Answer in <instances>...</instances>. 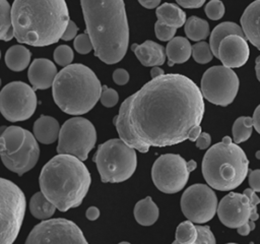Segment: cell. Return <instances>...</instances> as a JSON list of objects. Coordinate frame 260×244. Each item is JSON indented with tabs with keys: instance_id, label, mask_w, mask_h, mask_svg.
I'll use <instances>...</instances> for the list:
<instances>
[{
	"instance_id": "cell-1",
	"label": "cell",
	"mask_w": 260,
	"mask_h": 244,
	"mask_svg": "<svg viewBox=\"0 0 260 244\" xmlns=\"http://www.w3.org/2000/svg\"><path fill=\"white\" fill-rule=\"evenodd\" d=\"M128 98L129 126L148 146L162 147L183 142L203 119L201 89L183 74L170 73L151 78Z\"/></svg>"
},
{
	"instance_id": "cell-2",
	"label": "cell",
	"mask_w": 260,
	"mask_h": 244,
	"mask_svg": "<svg viewBox=\"0 0 260 244\" xmlns=\"http://www.w3.org/2000/svg\"><path fill=\"white\" fill-rule=\"evenodd\" d=\"M94 56L106 64L120 62L129 45L124 0H80Z\"/></svg>"
},
{
	"instance_id": "cell-3",
	"label": "cell",
	"mask_w": 260,
	"mask_h": 244,
	"mask_svg": "<svg viewBox=\"0 0 260 244\" xmlns=\"http://www.w3.org/2000/svg\"><path fill=\"white\" fill-rule=\"evenodd\" d=\"M11 14L14 38L34 47L58 42L70 20L65 0H14Z\"/></svg>"
},
{
	"instance_id": "cell-4",
	"label": "cell",
	"mask_w": 260,
	"mask_h": 244,
	"mask_svg": "<svg viewBox=\"0 0 260 244\" xmlns=\"http://www.w3.org/2000/svg\"><path fill=\"white\" fill-rule=\"evenodd\" d=\"M82 162L75 156L58 154L41 171V191L60 211L79 206L88 192L91 177Z\"/></svg>"
},
{
	"instance_id": "cell-5",
	"label": "cell",
	"mask_w": 260,
	"mask_h": 244,
	"mask_svg": "<svg viewBox=\"0 0 260 244\" xmlns=\"http://www.w3.org/2000/svg\"><path fill=\"white\" fill-rule=\"evenodd\" d=\"M102 87L95 73L87 66L75 63L63 67L52 85L55 104L66 114L83 115L101 98Z\"/></svg>"
},
{
	"instance_id": "cell-6",
	"label": "cell",
	"mask_w": 260,
	"mask_h": 244,
	"mask_svg": "<svg viewBox=\"0 0 260 244\" xmlns=\"http://www.w3.org/2000/svg\"><path fill=\"white\" fill-rule=\"evenodd\" d=\"M202 175L213 189L230 191L239 187L249 172V160L244 150L224 136L209 146L202 160Z\"/></svg>"
},
{
	"instance_id": "cell-7",
	"label": "cell",
	"mask_w": 260,
	"mask_h": 244,
	"mask_svg": "<svg viewBox=\"0 0 260 244\" xmlns=\"http://www.w3.org/2000/svg\"><path fill=\"white\" fill-rule=\"evenodd\" d=\"M0 155L4 166L18 176L38 163L40 147L32 133L19 126H8L0 137Z\"/></svg>"
},
{
	"instance_id": "cell-8",
	"label": "cell",
	"mask_w": 260,
	"mask_h": 244,
	"mask_svg": "<svg viewBox=\"0 0 260 244\" xmlns=\"http://www.w3.org/2000/svg\"><path fill=\"white\" fill-rule=\"evenodd\" d=\"M93 162L104 183H120L128 180L137 167L135 148L121 138H111L98 146Z\"/></svg>"
},
{
	"instance_id": "cell-9",
	"label": "cell",
	"mask_w": 260,
	"mask_h": 244,
	"mask_svg": "<svg viewBox=\"0 0 260 244\" xmlns=\"http://www.w3.org/2000/svg\"><path fill=\"white\" fill-rule=\"evenodd\" d=\"M0 243L12 244L18 236L24 214L25 196L22 190L10 180L0 179Z\"/></svg>"
},
{
	"instance_id": "cell-10",
	"label": "cell",
	"mask_w": 260,
	"mask_h": 244,
	"mask_svg": "<svg viewBox=\"0 0 260 244\" xmlns=\"http://www.w3.org/2000/svg\"><path fill=\"white\" fill-rule=\"evenodd\" d=\"M96 142L93 124L83 117H72L61 126L57 154H68L85 161Z\"/></svg>"
},
{
	"instance_id": "cell-11",
	"label": "cell",
	"mask_w": 260,
	"mask_h": 244,
	"mask_svg": "<svg viewBox=\"0 0 260 244\" xmlns=\"http://www.w3.org/2000/svg\"><path fill=\"white\" fill-rule=\"evenodd\" d=\"M239 85V77L232 68L215 65L203 73L200 89L204 99L211 104L226 107L234 102Z\"/></svg>"
},
{
	"instance_id": "cell-12",
	"label": "cell",
	"mask_w": 260,
	"mask_h": 244,
	"mask_svg": "<svg viewBox=\"0 0 260 244\" xmlns=\"http://www.w3.org/2000/svg\"><path fill=\"white\" fill-rule=\"evenodd\" d=\"M188 162L180 155L165 154L158 157L151 168V178L155 187L167 194L181 191L190 176Z\"/></svg>"
},
{
	"instance_id": "cell-13",
	"label": "cell",
	"mask_w": 260,
	"mask_h": 244,
	"mask_svg": "<svg viewBox=\"0 0 260 244\" xmlns=\"http://www.w3.org/2000/svg\"><path fill=\"white\" fill-rule=\"evenodd\" d=\"M37 108V96L34 87L22 81L7 83L0 93V111L10 122L27 120Z\"/></svg>"
},
{
	"instance_id": "cell-14",
	"label": "cell",
	"mask_w": 260,
	"mask_h": 244,
	"mask_svg": "<svg viewBox=\"0 0 260 244\" xmlns=\"http://www.w3.org/2000/svg\"><path fill=\"white\" fill-rule=\"evenodd\" d=\"M27 244H86L79 227L67 219H47L36 225L27 236Z\"/></svg>"
},
{
	"instance_id": "cell-15",
	"label": "cell",
	"mask_w": 260,
	"mask_h": 244,
	"mask_svg": "<svg viewBox=\"0 0 260 244\" xmlns=\"http://www.w3.org/2000/svg\"><path fill=\"white\" fill-rule=\"evenodd\" d=\"M217 197L212 187L197 183L189 186L181 197L183 215L196 224L210 221L217 212Z\"/></svg>"
},
{
	"instance_id": "cell-16",
	"label": "cell",
	"mask_w": 260,
	"mask_h": 244,
	"mask_svg": "<svg viewBox=\"0 0 260 244\" xmlns=\"http://www.w3.org/2000/svg\"><path fill=\"white\" fill-rule=\"evenodd\" d=\"M216 214L225 227L237 229L250 220L251 200L244 193L230 192L219 201Z\"/></svg>"
},
{
	"instance_id": "cell-17",
	"label": "cell",
	"mask_w": 260,
	"mask_h": 244,
	"mask_svg": "<svg viewBox=\"0 0 260 244\" xmlns=\"http://www.w3.org/2000/svg\"><path fill=\"white\" fill-rule=\"evenodd\" d=\"M250 49L245 37L230 35L225 37L218 46L217 58L222 65L230 68L242 67L249 59Z\"/></svg>"
},
{
	"instance_id": "cell-18",
	"label": "cell",
	"mask_w": 260,
	"mask_h": 244,
	"mask_svg": "<svg viewBox=\"0 0 260 244\" xmlns=\"http://www.w3.org/2000/svg\"><path fill=\"white\" fill-rule=\"evenodd\" d=\"M57 73V67L51 60L38 58L29 65L27 77L35 90L47 89L53 85Z\"/></svg>"
},
{
	"instance_id": "cell-19",
	"label": "cell",
	"mask_w": 260,
	"mask_h": 244,
	"mask_svg": "<svg viewBox=\"0 0 260 244\" xmlns=\"http://www.w3.org/2000/svg\"><path fill=\"white\" fill-rule=\"evenodd\" d=\"M129 98H127L120 106L118 115L113 119V123L117 129L120 138L129 146L137 149L140 152H147L149 147L147 144L140 141L132 132L128 122Z\"/></svg>"
},
{
	"instance_id": "cell-20",
	"label": "cell",
	"mask_w": 260,
	"mask_h": 244,
	"mask_svg": "<svg viewBox=\"0 0 260 244\" xmlns=\"http://www.w3.org/2000/svg\"><path fill=\"white\" fill-rule=\"evenodd\" d=\"M241 26L246 39L260 50V0H255L242 14Z\"/></svg>"
},
{
	"instance_id": "cell-21",
	"label": "cell",
	"mask_w": 260,
	"mask_h": 244,
	"mask_svg": "<svg viewBox=\"0 0 260 244\" xmlns=\"http://www.w3.org/2000/svg\"><path fill=\"white\" fill-rule=\"evenodd\" d=\"M131 48L136 58L145 67L160 66L166 61V49L151 40H146L141 45L134 44Z\"/></svg>"
},
{
	"instance_id": "cell-22",
	"label": "cell",
	"mask_w": 260,
	"mask_h": 244,
	"mask_svg": "<svg viewBox=\"0 0 260 244\" xmlns=\"http://www.w3.org/2000/svg\"><path fill=\"white\" fill-rule=\"evenodd\" d=\"M59 122L51 116L42 115L34 124V135L37 140L43 144H51L59 138Z\"/></svg>"
},
{
	"instance_id": "cell-23",
	"label": "cell",
	"mask_w": 260,
	"mask_h": 244,
	"mask_svg": "<svg viewBox=\"0 0 260 244\" xmlns=\"http://www.w3.org/2000/svg\"><path fill=\"white\" fill-rule=\"evenodd\" d=\"M166 54L169 60V66L182 64L189 60L192 55V46L184 37L173 38L166 47Z\"/></svg>"
},
{
	"instance_id": "cell-24",
	"label": "cell",
	"mask_w": 260,
	"mask_h": 244,
	"mask_svg": "<svg viewBox=\"0 0 260 244\" xmlns=\"http://www.w3.org/2000/svg\"><path fill=\"white\" fill-rule=\"evenodd\" d=\"M155 14L157 20L176 28L183 26L187 20L185 11L174 3H162L156 8Z\"/></svg>"
},
{
	"instance_id": "cell-25",
	"label": "cell",
	"mask_w": 260,
	"mask_h": 244,
	"mask_svg": "<svg viewBox=\"0 0 260 244\" xmlns=\"http://www.w3.org/2000/svg\"><path fill=\"white\" fill-rule=\"evenodd\" d=\"M133 212L136 222L141 226L153 225L157 221L159 215L158 207L150 196H146L136 202Z\"/></svg>"
},
{
	"instance_id": "cell-26",
	"label": "cell",
	"mask_w": 260,
	"mask_h": 244,
	"mask_svg": "<svg viewBox=\"0 0 260 244\" xmlns=\"http://www.w3.org/2000/svg\"><path fill=\"white\" fill-rule=\"evenodd\" d=\"M30 51L21 45L11 46L5 53V64L12 71L24 70L30 61Z\"/></svg>"
},
{
	"instance_id": "cell-27",
	"label": "cell",
	"mask_w": 260,
	"mask_h": 244,
	"mask_svg": "<svg viewBox=\"0 0 260 244\" xmlns=\"http://www.w3.org/2000/svg\"><path fill=\"white\" fill-rule=\"evenodd\" d=\"M234 34L245 37V34H244V30H243L242 26H240L239 24H237L235 22H232V21L221 22L213 28V30L210 34L209 45H210V48H211V51H212L213 55L216 58L218 56V46H219L220 42L225 37H228L230 35H234Z\"/></svg>"
},
{
	"instance_id": "cell-28",
	"label": "cell",
	"mask_w": 260,
	"mask_h": 244,
	"mask_svg": "<svg viewBox=\"0 0 260 244\" xmlns=\"http://www.w3.org/2000/svg\"><path fill=\"white\" fill-rule=\"evenodd\" d=\"M28 206L31 216L38 220L50 219L57 208L42 191L37 192L31 196Z\"/></svg>"
},
{
	"instance_id": "cell-29",
	"label": "cell",
	"mask_w": 260,
	"mask_h": 244,
	"mask_svg": "<svg viewBox=\"0 0 260 244\" xmlns=\"http://www.w3.org/2000/svg\"><path fill=\"white\" fill-rule=\"evenodd\" d=\"M184 30L191 41L199 42L209 36V24L205 19L192 15L187 18L184 24Z\"/></svg>"
},
{
	"instance_id": "cell-30",
	"label": "cell",
	"mask_w": 260,
	"mask_h": 244,
	"mask_svg": "<svg viewBox=\"0 0 260 244\" xmlns=\"http://www.w3.org/2000/svg\"><path fill=\"white\" fill-rule=\"evenodd\" d=\"M0 39L8 42L14 38L11 6L7 0H0Z\"/></svg>"
},
{
	"instance_id": "cell-31",
	"label": "cell",
	"mask_w": 260,
	"mask_h": 244,
	"mask_svg": "<svg viewBox=\"0 0 260 244\" xmlns=\"http://www.w3.org/2000/svg\"><path fill=\"white\" fill-rule=\"evenodd\" d=\"M253 118L248 116H241L236 119L233 124L232 132L233 139L236 143H241L248 140L253 131Z\"/></svg>"
},
{
	"instance_id": "cell-32",
	"label": "cell",
	"mask_w": 260,
	"mask_h": 244,
	"mask_svg": "<svg viewBox=\"0 0 260 244\" xmlns=\"http://www.w3.org/2000/svg\"><path fill=\"white\" fill-rule=\"evenodd\" d=\"M197 239V229L192 221L188 220L181 224L176 229L175 244H195Z\"/></svg>"
},
{
	"instance_id": "cell-33",
	"label": "cell",
	"mask_w": 260,
	"mask_h": 244,
	"mask_svg": "<svg viewBox=\"0 0 260 244\" xmlns=\"http://www.w3.org/2000/svg\"><path fill=\"white\" fill-rule=\"evenodd\" d=\"M192 56L195 62L199 64H206L212 60L214 55L211 51L209 43L199 41L192 46Z\"/></svg>"
},
{
	"instance_id": "cell-34",
	"label": "cell",
	"mask_w": 260,
	"mask_h": 244,
	"mask_svg": "<svg viewBox=\"0 0 260 244\" xmlns=\"http://www.w3.org/2000/svg\"><path fill=\"white\" fill-rule=\"evenodd\" d=\"M53 57H54V61L58 65L65 67V66L71 64V62L73 61L74 53H73V50L69 46L60 45L55 49Z\"/></svg>"
},
{
	"instance_id": "cell-35",
	"label": "cell",
	"mask_w": 260,
	"mask_h": 244,
	"mask_svg": "<svg viewBox=\"0 0 260 244\" xmlns=\"http://www.w3.org/2000/svg\"><path fill=\"white\" fill-rule=\"evenodd\" d=\"M205 14L211 20H218L224 14V5L220 0H210L205 6Z\"/></svg>"
},
{
	"instance_id": "cell-36",
	"label": "cell",
	"mask_w": 260,
	"mask_h": 244,
	"mask_svg": "<svg viewBox=\"0 0 260 244\" xmlns=\"http://www.w3.org/2000/svg\"><path fill=\"white\" fill-rule=\"evenodd\" d=\"M73 45L76 52L82 55L88 54L91 50H93V44L87 33H83L76 36Z\"/></svg>"
},
{
	"instance_id": "cell-37",
	"label": "cell",
	"mask_w": 260,
	"mask_h": 244,
	"mask_svg": "<svg viewBox=\"0 0 260 244\" xmlns=\"http://www.w3.org/2000/svg\"><path fill=\"white\" fill-rule=\"evenodd\" d=\"M177 32L176 27L173 26H169L162 22H160L159 20H156L155 24H154V33H155V37L162 42H168L171 41L174 37L175 34Z\"/></svg>"
},
{
	"instance_id": "cell-38",
	"label": "cell",
	"mask_w": 260,
	"mask_h": 244,
	"mask_svg": "<svg viewBox=\"0 0 260 244\" xmlns=\"http://www.w3.org/2000/svg\"><path fill=\"white\" fill-rule=\"evenodd\" d=\"M118 100L119 95L114 88H110L107 85H103L100 101L104 107L112 108L118 103Z\"/></svg>"
},
{
	"instance_id": "cell-39",
	"label": "cell",
	"mask_w": 260,
	"mask_h": 244,
	"mask_svg": "<svg viewBox=\"0 0 260 244\" xmlns=\"http://www.w3.org/2000/svg\"><path fill=\"white\" fill-rule=\"evenodd\" d=\"M197 239L195 244H214L216 242L213 233L208 226H196Z\"/></svg>"
},
{
	"instance_id": "cell-40",
	"label": "cell",
	"mask_w": 260,
	"mask_h": 244,
	"mask_svg": "<svg viewBox=\"0 0 260 244\" xmlns=\"http://www.w3.org/2000/svg\"><path fill=\"white\" fill-rule=\"evenodd\" d=\"M243 193L246 194V195L250 198V200H251V204H252V214H251L250 220H252V221H257V220L259 219V215H258V212H257V205L260 203V198L257 196L256 191H254L251 187L245 189Z\"/></svg>"
},
{
	"instance_id": "cell-41",
	"label": "cell",
	"mask_w": 260,
	"mask_h": 244,
	"mask_svg": "<svg viewBox=\"0 0 260 244\" xmlns=\"http://www.w3.org/2000/svg\"><path fill=\"white\" fill-rule=\"evenodd\" d=\"M113 80L118 85H125L129 81L128 71L123 68H117L113 72Z\"/></svg>"
},
{
	"instance_id": "cell-42",
	"label": "cell",
	"mask_w": 260,
	"mask_h": 244,
	"mask_svg": "<svg viewBox=\"0 0 260 244\" xmlns=\"http://www.w3.org/2000/svg\"><path fill=\"white\" fill-rule=\"evenodd\" d=\"M77 32H78V27H77L76 23L73 20H69V23H68L64 34L62 35L61 40H63V41H71L74 38H76Z\"/></svg>"
},
{
	"instance_id": "cell-43",
	"label": "cell",
	"mask_w": 260,
	"mask_h": 244,
	"mask_svg": "<svg viewBox=\"0 0 260 244\" xmlns=\"http://www.w3.org/2000/svg\"><path fill=\"white\" fill-rule=\"evenodd\" d=\"M249 185L254 191L260 192V169L250 171Z\"/></svg>"
},
{
	"instance_id": "cell-44",
	"label": "cell",
	"mask_w": 260,
	"mask_h": 244,
	"mask_svg": "<svg viewBox=\"0 0 260 244\" xmlns=\"http://www.w3.org/2000/svg\"><path fill=\"white\" fill-rule=\"evenodd\" d=\"M211 143V136L207 132H201L198 138L196 139V146L199 149H206L210 146Z\"/></svg>"
},
{
	"instance_id": "cell-45",
	"label": "cell",
	"mask_w": 260,
	"mask_h": 244,
	"mask_svg": "<svg viewBox=\"0 0 260 244\" xmlns=\"http://www.w3.org/2000/svg\"><path fill=\"white\" fill-rule=\"evenodd\" d=\"M206 0H176V2L183 8L193 9L201 7Z\"/></svg>"
},
{
	"instance_id": "cell-46",
	"label": "cell",
	"mask_w": 260,
	"mask_h": 244,
	"mask_svg": "<svg viewBox=\"0 0 260 244\" xmlns=\"http://www.w3.org/2000/svg\"><path fill=\"white\" fill-rule=\"evenodd\" d=\"M85 217L89 221H95L100 217V209L96 206H89L85 211Z\"/></svg>"
},
{
	"instance_id": "cell-47",
	"label": "cell",
	"mask_w": 260,
	"mask_h": 244,
	"mask_svg": "<svg viewBox=\"0 0 260 244\" xmlns=\"http://www.w3.org/2000/svg\"><path fill=\"white\" fill-rule=\"evenodd\" d=\"M253 125H254V128L256 129V131L260 134V105H258L256 107V109L254 110V113H253Z\"/></svg>"
},
{
	"instance_id": "cell-48",
	"label": "cell",
	"mask_w": 260,
	"mask_h": 244,
	"mask_svg": "<svg viewBox=\"0 0 260 244\" xmlns=\"http://www.w3.org/2000/svg\"><path fill=\"white\" fill-rule=\"evenodd\" d=\"M161 0H138V2L147 9H152L158 7Z\"/></svg>"
},
{
	"instance_id": "cell-49",
	"label": "cell",
	"mask_w": 260,
	"mask_h": 244,
	"mask_svg": "<svg viewBox=\"0 0 260 244\" xmlns=\"http://www.w3.org/2000/svg\"><path fill=\"white\" fill-rule=\"evenodd\" d=\"M248 222H249V221H248ZM248 222L245 223L244 225L240 226L239 228H237L238 234H240V235H242V236H247V235L250 234V232L252 231V229H251V227H250V225H249Z\"/></svg>"
},
{
	"instance_id": "cell-50",
	"label": "cell",
	"mask_w": 260,
	"mask_h": 244,
	"mask_svg": "<svg viewBox=\"0 0 260 244\" xmlns=\"http://www.w3.org/2000/svg\"><path fill=\"white\" fill-rule=\"evenodd\" d=\"M164 74H165V71L160 67H158V66L151 67V70H150L151 78H156V77H159V76H161Z\"/></svg>"
},
{
	"instance_id": "cell-51",
	"label": "cell",
	"mask_w": 260,
	"mask_h": 244,
	"mask_svg": "<svg viewBox=\"0 0 260 244\" xmlns=\"http://www.w3.org/2000/svg\"><path fill=\"white\" fill-rule=\"evenodd\" d=\"M255 71H256V77L260 82V55L255 60Z\"/></svg>"
},
{
	"instance_id": "cell-52",
	"label": "cell",
	"mask_w": 260,
	"mask_h": 244,
	"mask_svg": "<svg viewBox=\"0 0 260 244\" xmlns=\"http://www.w3.org/2000/svg\"><path fill=\"white\" fill-rule=\"evenodd\" d=\"M188 167H189L190 171L192 172V171H194V170L196 169V167H197V164H196V162H195L194 160H190V161L188 162Z\"/></svg>"
},
{
	"instance_id": "cell-53",
	"label": "cell",
	"mask_w": 260,
	"mask_h": 244,
	"mask_svg": "<svg viewBox=\"0 0 260 244\" xmlns=\"http://www.w3.org/2000/svg\"><path fill=\"white\" fill-rule=\"evenodd\" d=\"M255 157H256V159L260 160V150H257V151L255 152Z\"/></svg>"
}]
</instances>
